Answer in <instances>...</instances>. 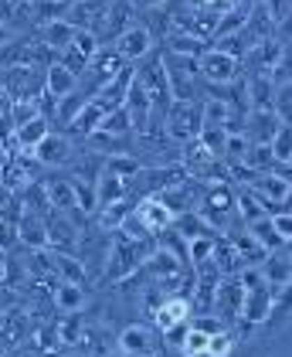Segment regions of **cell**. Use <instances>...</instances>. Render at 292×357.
Returning a JSON list of instances; mask_svg holds the SVG:
<instances>
[{
	"label": "cell",
	"instance_id": "cell-1",
	"mask_svg": "<svg viewBox=\"0 0 292 357\" xmlns=\"http://www.w3.org/2000/svg\"><path fill=\"white\" fill-rule=\"evenodd\" d=\"M160 58H163V72H167L174 102H197V82H201L197 58L170 55V52H160Z\"/></svg>",
	"mask_w": 292,
	"mask_h": 357
},
{
	"label": "cell",
	"instance_id": "cell-2",
	"mask_svg": "<svg viewBox=\"0 0 292 357\" xmlns=\"http://www.w3.org/2000/svg\"><path fill=\"white\" fill-rule=\"evenodd\" d=\"M197 75L214 89H224V85L238 82L241 75V58L231 52H221V48H204L197 55Z\"/></svg>",
	"mask_w": 292,
	"mask_h": 357
},
{
	"label": "cell",
	"instance_id": "cell-3",
	"mask_svg": "<svg viewBox=\"0 0 292 357\" xmlns=\"http://www.w3.org/2000/svg\"><path fill=\"white\" fill-rule=\"evenodd\" d=\"M167 123V133L177 139V143H190L197 139V130H201V102H170V109L163 116Z\"/></svg>",
	"mask_w": 292,
	"mask_h": 357
},
{
	"label": "cell",
	"instance_id": "cell-4",
	"mask_svg": "<svg viewBox=\"0 0 292 357\" xmlns=\"http://www.w3.org/2000/svg\"><path fill=\"white\" fill-rule=\"evenodd\" d=\"M112 52L119 55V61L136 65V61H143V58L153 52V34L143 28V24H130L126 31H119L112 38Z\"/></svg>",
	"mask_w": 292,
	"mask_h": 357
},
{
	"label": "cell",
	"instance_id": "cell-5",
	"mask_svg": "<svg viewBox=\"0 0 292 357\" xmlns=\"http://www.w3.org/2000/svg\"><path fill=\"white\" fill-rule=\"evenodd\" d=\"M119 351L126 357H153L160 351V337L150 324H130L119 333Z\"/></svg>",
	"mask_w": 292,
	"mask_h": 357
},
{
	"label": "cell",
	"instance_id": "cell-6",
	"mask_svg": "<svg viewBox=\"0 0 292 357\" xmlns=\"http://www.w3.org/2000/svg\"><path fill=\"white\" fill-rule=\"evenodd\" d=\"M241 296H245V286H241L238 275H224V279L217 282V293H214V313H221V324L238 320Z\"/></svg>",
	"mask_w": 292,
	"mask_h": 357
},
{
	"label": "cell",
	"instance_id": "cell-7",
	"mask_svg": "<svg viewBox=\"0 0 292 357\" xmlns=\"http://www.w3.org/2000/svg\"><path fill=\"white\" fill-rule=\"evenodd\" d=\"M248 191L255 194L259 201L286 204L292 194V184H289V177H282V174H255V177L248 181Z\"/></svg>",
	"mask_w": 292,
	"mask_h": 357
},
{
	"label": "cell",
	"instance_id": "cell-8",
	"mask_svg": "<svg viewBox=\"0 0 292 357\" xmlns=\"http://www.w3.org/2000/svg\"><path fill=\"white\" fill-rule=\"evenodd\" d=\"M187 320H190V303H187V296H167L163 303L153 306V327H157L160 333L180 327Z\"/></svg>",
	"mask_w": 292,
	"mask_h": 357
},
{
	"label": "cell",
	"instance_id": "cell-9",
	"mask_svg": "<svg viewBox=\"0 0 292 357\" xmlns=\"http://www.w3.org/2000/svg\"><path fill=\"white\" fill-rule=\"evenodd\" d=\"M31 153H34L38 164H45V167H65L68 157H72V139L61 137V133H45V139Z\"/></svg>",
	"mask_w": 292,
	"mask_h": 357
},
{
	"label": "cell",
	"instance_id": "cell-10",
	"mask_svg": "<svg viewBox=\"0 0 292 357\" xmlns=\"http://www.w3.org/2000/svg\"><path fill=\"white\" fill-rule=\"evenodd\" d=\"M289 248V245H286ZM286 248H279V252H268L266 259L255 266L259 275L266 279L268 286H282V289H289V279H292V266H289V252Z\"/></svg>",
	"mask_w": 292,
	"mask_h": 357
},
{
	"label": "cell",
	"instance_id": "cell-11",
	"mask_svg": "<svg viewBox=\"0 0 292 357\" xmlns=\"http://www.w3.org/2000/svg\"><path fill=\"white\" fill-rule=\"evenodd\" d=\"M126 194H130V181H123V177H116V174L102 170V174L95 177V211H102V208H109V204L126 201Z\"/></svg>",
	"mask_w": 292,
	"mask_h": 357
},
{
	"label": "cell",
	"instance_id": "cell-12",
	"mask_svg": "<svg viewBox=\"0 0 292 357\" xmlns=\"http://www.w3.org/2000/svg\"><path fill=\"white\" fill-rule=\"evenodd\" d=\"M75 89H79V75H72L65 65H58V61H54L52 68L45 72L41 92H45L48 99H54V102H58V99H65V96H68V92H75Z\"/></svg>",
	"mask_w": 292,
	"mask_h": 357
},
{
	"label": "cell",
	"instance_id": "cell-13",
	"mask_svg": "<svg viewBox=\"0 0 292 357\" xmlns=\"http://www.w3.org/2000/svg\"><path fill=\"white\" fill-rule=\"evenodd\" d=\"M136 215H139V221L150 228V235H160L163 228H170V225H174V215L163 208V201L153 197V194H146V197L136 204Z\"/></svg>",
	"mask_w": 292,
	"mask_h": 357
},
{
	"label": "cell",
	"instance_id": "cell-14",
	"mask_svg": "<svg viewBox=\"0 0 292 357\" xmlns=\"http://www.w3.org/2000/svg\"><path fill=\"white\" fill-rule=\"evenodd\" d=\"M14 235H17L27 248H48V228H45V218L34 215V211L21 215V221L14 225Z\"/></svg>",
	"mask_w": 292,
	"mask_h": 357
},
{
	"label": "cell",
	"instance_id": "cell-15",
	"mask_svg": "<svg viewBox=\"0 0 292 357\" xmlns=\"http://www.w3.org/2000/svg\"><path fill=\"white\" fill-rule=\"evenodd\" d=\"M52 269H54V275H58V282L85 286V262L75 259L72 252H54L52 248Z\"/></svg>",
	"mask_w": 292,
	"mask_h": 357
},
{
	"label": "cell",
	"instance_id": "cell-16",
	"mask_svg": "<svg viewBox=\"0 0 292 357\" xmlns=\"http://www.w3.org/2000/svg\"><path fill=\"white\" fill-rule=\"evenodd\" d=\"M228 242H231V248L238 252V259H241V266H245V269H248V266H259V262L268 255L266 248L248 235V228H241V231H235V235H228Z\"/></svg>",
	"mask_w": 292,
	"mask_h": 357
},
{
	"label": "cell",
	"instance_id": "cell-17",
	"mask_svg": "<svg viewBox=\"0 0 292 357\" xmlns=\"http://www.w3.org/2000/svg\"><path fill=\"white\" fill-rule=\"evenodd\" d=\"M102 116H106V109L95 102V99H89L85 106L79 109V116L68 123L72 126V133H79V137H89V133H95L99 130V123H102Z\"/></svg>",
	"mask_w": 292,
	"mask_h": 357
},
{
	"label": "cell",
	"instance_id": "cell-18",
	"mask_svg": "<svg viewBox=\"0 0 292 357\" xmlns=\"http://www.w3.org/2000/svg\"><path fill=\"white\" fill-rule=\"evenodd\" d=\"M54 306L61 313H79L85 306V286H75V282H58L54 286Z\"/></svg>",
	"mask_w": 292,
	"mask_h": 357
},
{
	"label": "cell",
	"instance_id": "cell-19",
	"mask_svg": "<svg viewBox=\"0 0 292 357\" xmlns=\"http://www.w3.org/2000/svg\"><path fill=\"white\" fill-rule=\"evenodd\" d=\"M45 133H52L45 116H34V119H27V123H21V126H14V139H17L24 150H34V146L45 139Z\"/></svg>",
	"mask_w": 292,
	"mask_h": 357
},
{
	"label": "cell",
	"instance_id": "cell-20",
	"mask_svg": "<svg viewBox=\"0 0 292 357\" xmlns=\"http://www.w3.org/2000/svg\"><path fill=\"white\" fill-rule=\"evenodd\" d=\"M99 130L106 133V137H116V139H130L133 137V123H130V112L123 109H109L102 116V123H99Z\"/></svg>",
	"mask_w": 292,
	"mask_h": 357
},
{
	"label": "cell",
	"instance_id": "cell-21",
	"mask_svg": "<svg viewBox=\"0 0 292 357\" xmlns=\"http://www.w3.org/2000/svg\"><path fill=\"white\" fill-rule=\"evenodd\" d=\"M245 228H248V235H252L259 245L266 248V252H279V248L289 245V242H282V238L275 235V228H272V221H268V218L252 221V225H245Z\"/></svg>",
	"mask_w": 292,
	"mask_h": 357
},
{
	"label": "cell",
	"instance_id": "cell-22",
	"mask_svg": "<svg viewBox=\"0 0 292 357\" xmlns=\"http://www.w3.org/2000/svg\"><path fill=\"white\" fill-rule=\"evenodd\" d=\"M208 337L211 333H204V330H197L190 320H187V330H184V340H180V354L184 357H204V351H208Z\"/></svg>",
	"mask_w": 292,
	"mask_h": 357
},
{
	"label": "cell",
	"instance_id": "cell-23",
	"mask_svg": "<svg viewBox=\"0 0 292 357\" xmlns=\"http://www.w3.org/2000/svg\"><path fill=\"white\" fill-rule=\"evenodd\" d=\"M72 34H75V28L68 24V21H52V24H45V31H41V38H45V45L48 48H54V58H58V52L72 41Z\"/></svg>",
	"mask_w": 292,
	"mask_h": 357
},
{
	"label": "cell",
	"instance_id": "cell-24",
	"mask_svg": "<svg viewBox=\"0 0 292 357\" xmlns=\"http://www.w3.org/2000/svg\"><path fill=\"white\" fill-rule=\"evenodd\" d=\"M102 170L116 174V177H123V181H130V177H136L143 167H139V160H136L133 153H112L106 164H102Z\"/></svg>",
	"mask_w": 292,
	"mask_h": 357
},
{
	"label": "cell",
	"instance_id": "cell-25",
	"mask_svg": "<svg viewBox=\"0 0 292 357\" xmlns=\"http://www.w3.org/2000/svg\"><path fill=\"white\" fill-rule=\"evenodd\" d=\"M214 238H217V235H197V238H187V262H190V266L208 262L211 252H214Z\"/></svg>",
	"mask_w": 292,
	"mask_h": 357
},
{
	"label": "cell",
	"instance_id": "cell-26",
	"mask_svg": "<svg viewBox=\"0 0 292 357\" xmlns=\"http://www.w3.org/2000/svg\"><path fill=\"white\" fill-rule=\"evenodd\" d=\"M85 102H89V99H85L79 89H75V92H68L65 99H58V102H54V116H58L61 123H72V119L79 116V109L85 106Z\"/></svg>",
	"mask_w": 292,
	"mask_h": 357
},
{
	"label": "cell",
	"instance_id": "cell-27",
	"mask_svg": "<svg viewBox=\"0 0 292 357\" xmlns=\"http://www.w3.org/2000/svg\"><path fill=\"white\" fill-rule=\"evenodd\" d=\"M235 211H238L241 218H245V225H252V221H259V218H266V211L259 208V197L252 191H241L235 194Z\"/></svg>",
	"mask_w": 292,
	"mask_h": 357
},
{
	"label": "cell",
	"instance_id": "cell-28",
	"mask_svg": "<svg viewBox=\"0 0 292 357\" xmlns=\"http://www.w3.org/2000/svg\"><path fill=\"white\" fill-rule=\"evenodd\" d=\"M79 313H65V320L54 327L58 330V344H68V347H72V344H79V337H82V317Z\"/></svg>",
	"mask_w": 292,
	"mask_h": 357
},
{
	"label": "cell",
	"instance_id": "cell-29",
	"mask_svg": "<svg viewBox=\"0 0 292 357\" xmlns=\"http://www.w3.org/2000/svg\"><path fill=\"white\" fill-rule=\"evenodd\" d=\"M231 351H235V337H231L228 330H217V333L208 337V351H204V357H231Z\"/></svg>",
	"mask_w": 292,
	"mask_h": 357
},
{
	"label": "cell",
	"instance_id": "cell-30",
	"mask_svg": "<svg viewBox=\"0 0 292 357\" xmlns=\"http://www.w3.org/2000/svg\"><path fill=\"white\" fill-rule=\"evenodd\" d=\"M268 150H272L275 164H289V160H292V150H289V126H279V133L268 139Z\"/></svg>",
	"mask_w": 292,
	"mask_h": 357
},
{
	"label": "cell",
	"instance_id": "cell-31",
	"mask_svg": "<svg viewBox=\"0 0 292 357\" xmlns=\"http://www.w3.org/2000/svg\"><path fill=\"white\" fill-rule=\"evenodd\" d=\"M268 221H272L275 235H279L282 242H289V238H292V215H289V211H282V215H272Z\"/></svg>",
	"mask_w": 292,
	"mask_h": 357
},
{
	"label": "cell",
	"instance_id": "cell-32",
	"mask_svg": "<svg viewBox=\"0 0 292 357\" xmlns=\"http://www.w3.org/2000/svg\"><path fill=\"white\" fill-rule=\"evenodd\" d=\"M38 347H41V351H52V347H58V330H54V327L41 330V333H38Z\"/></svg>",
	"mask_w": 292,
	"mask_h": 357
},
{
	"label": "cell",
	"instance_id": "cell-33",
	"mask_svg": "<svg viewBox=\"0 0 292 357\" xmlns=\"http://www.w3.org/2000/svg\"><path fill=\"white\" fill-rule=\"evenodd\" d=\"M10 41H14V28H7V24L0 21V48H3V45H10Z\"/></svg>",
	"mask_w": 292,
	"mask_h": 357
},
{
	"label": "cell",
	"instance_id": "cell-34",
	"mask_svg": "<svg viewBox=\"0 0 292 357\" xmlns=\"http://www.w3.org/2000/svg\"><path fill=\"white\" fill-rule=\"evenodd\" d=\"M10 197H14V194H10V188H7V184H0V211L10 204Z\"/></svg>",
	"mask_w": 292,
	"mask_h": 357
},
{
	"label": "cell",
	"instance_id": "cell-35",
	"mask_svg": "<svg viewBox=\"0 0 292 357\" xmlns=\"http://www.w3.org/2000/svg\"><path fill=\"white\" fill-rule=\"evenodd\" d=\"M136 7H163L167 0H133Z\"/></svg>",
	"mask_w": 292,
	"mask_h": 357
},
{
	"label": "cell",
	"instance_id": "cell-36",
	"mask_svg": "<svg viewBox=\"0 0 292 357\" xmlns=\"http://www.w3.org/2000/svg\"><path fill=\"white\" fill-rule=\"evenodd\" d=\"M3 275H7V259H3V252H0V282H3Z\"/></svg>",
	"mask_w": 292,
	"mask_h": 357
},
{
	"label": "cell",
	"instance_id": "cell-37",
	"mask_svg": "<svg viewBox=\"0 0 292 357\" xmlns=\"http://www.w3.org/2000/svg\"><path fill=\"white\" fill-rule=\"evenodd\" d=\"M3 306H7V296H3V293H0V313H3Z\"/></svg>",
	"mask_w": 292,
	"mask_h": 357
},
{
	"label": "cell",
	"instance_id": "cell-38",
	"mask_svg": "<svg viewBox=\"0 0 292 357\" xmlns=\"http://www.w3.org/2000/svg\"><path fill=\"white\" fill-rule=\"evenodd\" d=\"M58 3H72V0H58Z\"/></svg>",
	"mask_w": 292,
	"mask_h": 357
},
{
	"label": "cell",
	"instance_id": "cell-39",
	"mask_svg": "<svg viewBox=\"0 0 292 357\" xmlns=\"http://www.w3.org/2000/svg\"><path fill=\"white\" fill-rule=\"evenodd\" d=\"M27 3H34V0H27Z\"/></svg>",
	"mask_w": 292,
	"mask_h": 357
}]
</instances>
